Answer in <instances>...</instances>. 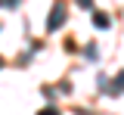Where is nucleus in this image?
<instances>
[{
  "instance_id": "f257e3e1",
  "label": "nucleus",
  "mask_w": 124,
  "mask_h": 115,
  "mask_svg": "<svg viewBox=\"0 0 124 115\" xmlns=\"http://www.w3.org/2000/svg\"><path fill=\"white\" fill-rule=\"evenodd\" d=\"M62 22H65V6H62V3H53V9H50V22H46V31H56Z\"/></svg>"
},
{
  "instance_id": "f03ea898",
  "label": "nucleus",
  "mask_w": 124,
  "mask_h": 115,
  "mask_svg": "<svg viewBox=\"0 0 124 115\" xmlns=\"http://www.w3.org/2000/svg\"><path fill=\"white\" fill-rule=\"evenodd\" d=\"M121 90H124V72L118 75V78H115V81H112V87H108V93L115 97V93H121Z\"/></svg>"
},
{
  "instance_id": "7ed1b4c3",
  "label": "nucleus",
  "mask_w": 124,
  "mask_h": 115,
  "mask_svg": "<svg viewBox=\"0 0 124 115\" xmlns=\"http://www.w3.org/2000/svg\"><path fill=\"white\" fill-rule=\"evenodd\" d=\"M93 25H96V28H108V16L96 13V16H93Z\"/></svg>"
},
{
  "instance_id": "20e7f679",
  "label": "nucleus",
  "mask_w": 124,
  "mask_h": 115,
  "mask_svg": "<svg viewBox=\"0 0 124 115\" xmlns=\"http://www.w3.org/2000/svg\"><path fill=\"white\" fill-rule=\"evenodd\" d=\"M37 115H59V112H56V109H50V106H46V109H40V112H37Z\"/></svg>"
},
{
  "instance_id": "39448f33",
  "label": "nucleus",
  "mask_w": 124,
  "mask_h": 115,
  "mask_svg": "<svg viewBox=\"0 0 124 115\" xmlns=\"http://www.w3.org/2000/svg\"><path fill=\"white\" fill-rule=\"evenodd\" d=\"M78 3H81V6H87V9L93 6V0H78Z\"/></svg>"
},
{
  "instance_id": "423d86ee",
  "label": "nucleus",
  "mask_w": 124,
  "mask_h": 115,
  "mask_svg": "<svg viewBox=\"0 0 124 115\" xmlns=\"http://www.w3.org/2000/svg\"><path fill=\"white\" fill-rule=\"evenodd\" d=\"M16 3H19V0H6V6H16Z\"/></svg>"
},
{
  "instance_id": "0eeeda50",
  "label": "nucleus",
  "mask_w": 124,
  "mask_h": 115,
  "mask_svg": "<svg viewBox=\"0 0 124 115\" xmlns=\"http://www.w3.org/2000/svg\"><path fill=\"white\" fill-rule=\"evenodd\" d=\"M0 66H3V62H0Z\"/></svg>"
}]
</instances>
